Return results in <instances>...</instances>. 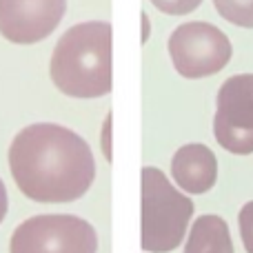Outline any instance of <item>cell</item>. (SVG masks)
I'll use <instances>...</instances> for the list:
<instances>
[{
	"label": "cell",
	"instance_id": "cell-8",
	"mask_svg": "<svg viewBox=\"0 0 253 253\" xmlns=\"http://www.w3.org/2000/svg\"><path fill=\"white\" fill-rule=\"evenodd\" d=\"M171 173L182 191L207 193L218 180V160L207 144L191 142L175 151Z\"/></svg>",
	"mask_w": 253,
	"mask_h": 253
},
{
	"label": "cell",
	"instance_id": "cell-14",
	"mask_svg": "<svg viewBox=\"0 0 253 253\" xmlns=\"http://www.w3.org/2000/svg\"><path fill=\"white\" fill-rule=\"evenodd\" d=\"M7 215V189H4L2 180H0V222Z\"/></svg>",
	"mask_w": 253,
	"mask_h": 253
},
{
	"label": "cell",
	"instance_id": "cell-2",
	"mask_svg": "<svg viewBox=\"0 0 253 253\" xmlns=\"http://www.w3.org/2000/svg\"><path fill=\"white\" fill-rule=\"evenodd\" d=\"M51 80L65 96L100 98L111 91V25L80 22L56 42L49 62Z\"/></svg>",
	"mask_w": 253,
	"mask_h": 253
},
{
	"label": "cell",
	"instance_id": "cell-15",
	"mask_svg": "<svg viewBox=\"0 0 253 253\" xmlns=\"http://www.w3.org/2000/svg\"><path fill=\"white\" fill-rule=\"evenodd\" d=\"M140 20H142V42H147V40H149V16H147V13H142V16H140Z\"/></svg>",
	"mask_w": 253,
	"mask_h": 253
},
{
	"label": "cell",
	"instance_id": "cell-9",
	"mask_svg": "<svg viewBox=\"0 0 253 253\" xmlns=\"http://www.w3.org/2000/svg\"><path fill=\"white\" fill-rule=\"evenodd\" d=\"M184 253H236L227 222L220 215H200L191 227Z\"/></svg>",
	"mask_w": 253,
	"mask_h": 253
},
{
	"label": "cell",
	"instance_id": "cell-13",
	"mask_svg": "<svg viewBox=\"0 0 253 253\" xmlns=\"http://www.w3.org/2000/svg\"><path fill=\"white\" fill-rule=\"evenodd\" d=\"M102 153L107 160H111V114L105 118L102 125Z\"/></svg>",
	"mask_w": 253,
	"mask_h": 253
},
{
	"label": "cell",
	"instance_id": "cell-4",
	"mask_svg": "<svg viewBox=\"0 0 253 253\" xmlns=\"http://www.w3.org/2000/svg\"><path fill=\"white\" fill-rule=\"evenodd\" d=\"M98 236L87 220L69 213L34 215L16 227L9 253H96Z\"/></svg>",
	"mask_w": 253,
	"mask_h": 253
},
{
	"label": "cell",
	"instance_id": "cell-3",
	"mask_svg": "<svg viewBox=\"0 0 253 253\" xmlns=\"http://www.w3.org/2000/svg\"><path fill=\"white\" fill-rule=\"evenodd\" d=\"M142 180V233L140 245L149 253L178 249L193 215V202L171 187L156 167L140 171Z\"/></svg>",
	"mask_w": 253,
	"mask_h": 253
},
{
	"label": "cell",
	"instance_id": "cell-10",
	"mask_svg": "<svg viewBox=\"0 0 253 253\" xmlns=\"http://www.w3.org/2000/svg\"><path fill=\"white\" fill-rule=\"evenodd\" d=\"M213 4L231 25L253 29V0H213Z\"/></svg>",
	"mask_w": 253,
	"mask_h": 253
},
{
	"label": "cell",
	"instance_id": "cell-11",
	"mask_svg": "<svg viewBox=\"0 0 253 253\" xmlns=\"http://www.w3.org/2000/svg\"><path fill=\"white\" fill-rule=\"evenodd\" d=\"M153 7L160 9L162 13H169V16H184V13H191L193 9L200 7L202 0H151Z\"/></svg>",
	"mask_w": 253,
	"mask_h": 253
},
{
	"label": "cell",
	"instance_id": "cell-1",
	"mask_svg": "<svg viewBox=\"0 0 253 253\" xmlns=\"http://www.w3.org/2000/svg\"><path fill=\"white\" fill-rule=\"evenodd\" d=\"M13 182L29 200L74 202L96 178L89 144L71 129L53 123L29 125L9 147Z\"/></svg>",
	"mask_w": 253,
	"mask_h": 253
},
{
	"label": "cell",
	"instance_id": "cell-6",
	"mask_svg": "<svg viewBox=\"0 0 253 253\" xmlns=\"http://www.w3.org/2000/svg\"><path fill=\"white\" fill-rule=\"evenodd\" d=\"M213 133L222 149L236 156L253 153V74H238L218 91Z\"/></svg>",
	"mask_w": 253,
	"mask_h": 253
},
{
	"label": "cell",
	"instance_id": "cell-7",
	"mask_svg": "<svg viewBox=\"0 0 253 253\" xmlns=\"http://www.w3.org/2000/svg\"><path fill=\"white\" fill-rule=\"evenodd\" d=\"M67 0H0V34L9 42L34 44L60 25Z\"/></svg>",
	"mask_w": 253,
	"mask_h": 253
},
{
	"label": "cell",
	"instance_id": "cell-12",
	"mask_svg": "<svg viewBox=\"0 0 253 253\" xmlns=\"http://www.w3.org/2000/svg\"><path fill=\"white\" fill-rule=\"evenodd\" d=\"M240 236L247 253H253V200L240 209Z\"/></svg>",
	"mask_w": 253,
	"mask_h": 253
},
{
	"label": "cell",
	"instance_id": "cell-5",
	"mask_svg": "<svg viewBox=\"0 0 253 253\" xmlns=\"http://www.w3.org/2000/svg\"><path fill=\"white\" fill-rule=\"evenodd\" d=\"M227 34L209 22H184L171 34L169 53L182 78H207L222 71L231 60Z\"/></svg>",
	"mask_w": 253,
	"mask_h": 253
}]
</instances>
